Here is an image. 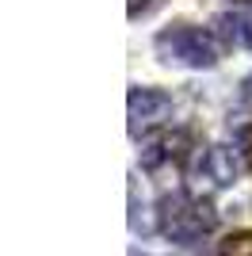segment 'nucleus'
Segmentation results:
<instances>
[{"instance_id": "nucleus-7", "label": "nucleus", "mask_w": 252, "mask_h": 256, "mask_svg": "<svg viewBox=\"0 0 252 256\" xmlns=\"http://www.w3.org/2000/svg\"><path fill=\"white\" fill-rule=\"evenodd\" d=\"M218 256H252V230H237L218 245Z\"/></svg>"}, {"instance_id": "nucleus-1", "label": "nucleus", "mask_w": 252, "mask_h": 256, "mask_svg": "<svg viewBox=\"0 0 252 256\" xmlns=\"http://www.w3.org/2000/svg\"><path fill=\"white\" fill-rule=\"evenodd\" d=\"M157 226L164 237H172L180 245H195L218 226V210L195 192H176L157 203Z\"/></svg>"}, {"instance_id": "nucleus-6", "label": "nucleus", "mask_w": 252, "mask_h": 256, "mask_svg": "<svg viewBox=\"0 0 252 256\" xmlns=\"http://www.w3.org/2000/svg\"><path fill=\"white\" fill-rule=\"evenodd\" d=\"M214 27H218V34H226V42L252 50V12H230V16H218Z\"/></svg>"}, {"instance_id": "nucleus-3", "label": "nucleus", "mask_w": 252, "mask_h": 256, "mask_svg": "<svg viewBox=\"0 0 252 256\" xmlns=\"http://www.w3.org/2000/svg\"><path fill=\"white\" fill-rule=\"evenodd\" d=\"M237 180V160L226 146H199L188 160V184L191 192H222Z\"/></svg>"}, {"instance_id": "nucleus-10", "label": "nucleus", "mask_w": 252, "mask_h": 256, "mask_svg": "<svg viewBox=\"0 0 252 256\" xmlns=\"http://www.w3.org/2000/svg\"><path fill=\"white\" fill-rule=\"evenodd\" d=\"M233 4H252V0H233Z\"/></svg>"}, {"instance_id": "nucleus-2", "label": "nucleus", "mask_w": 252, "mask_h": 256, "mask_svg": "<svg viewBox=\"0 0 252 256\" xmlns=\"http://www.w3.org/2000/svg\"><path fill=\"white\" fill-rule=\"evenodd\" d=\"M153 50H157L160 62L184 65V69H210L222 58L218 34L206 31V27H195V23H172V27H164L153 38Z\"/></svg>"}, {"instance_id": "nucleus-8", "label": "nucleus", "mask_w": 252, "mask_h": 256, "mask_svg": "<svg viewBox=\"0 0 252 256\" xmlns=\"http://www.w3.org/2000/svg\"><path fill=\"white\" fill-rule=\"evenodd\" d=\"M241 157H244V164L252 168V126L241 130Z\"/></svg>"}, {"instance_id": "nucleus-4", "label": "nucleus", "mask_w": 252, "mask_h": 256, "mask_svg": "<svg viewBox=\"0 0 252 256\" xmlns=\"http://www.w3.org/2000/svg\"><path fill=\"white\" fill-rule=\"evenodd\" d=\"M126 111H130V134L142 138L146 130L160 126L172 115V96L160 92V88H134L130 100H126Z\"/></svg>"}, {"instance_id": "nucleus-9", "label": "nucleus", "mask_w": 252, "mask_h": 256, "mask_svg": "<svg viewBox=\"0 0 252 256\" xmlns=\"http://www.w3.org/2000/svg\"><path fill=\"white\" fill-rule=\"evenodd\" d=\"M149 4H153V0H130V16L138 20V16H142V12H146Z\"/></svg>"}, {"instance_id": "nucleus-5", "label": "nucleus", "mask_w": 252, "mask_h": 256, "mask_svg": "<svg viewBox=\"0 0 252 256\" xmlns=\"http://www.w3.org/2000/svg\"><path fill=\"white\" fill-rule=\"evenodd\" d=\"M195 146L188 130H160L142 146V164L146 168H164V164H188Z\"/></svg>"}]
</instances>
